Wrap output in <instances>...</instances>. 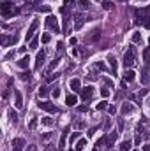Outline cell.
<instances>
[{"label":"cell","mask_w":150,"mask_h":151,"mask_svg":"<svg viewBox=\"0 0 150 151\" xmlns=\"http://www.w3.org/2000/svg\"><path fill=\"white\" fill-rule=\"evenodd\" d=\"M69 86H71L74 91L81 90V83H80V79H71V81H69Z\"/></svg>","instance_id":"cell-16"},{"label":"cell","mask_w":150,"mask_h":151,"mask_svg":"<svg viewBox=\"0 0 150 151\" xmlns=\"http://www.w3.org/2000/svg\"><path fill=\"white\" fill-rule=\"evenodd\" d=\"M103 7L108 11V9H111V7H113V4H111V2H104V4H103Z\"/></svg>","instance_id":"cell-38"},{"label":"cell","mask_w":150,"mask_h":151,"mask_svg":"<svg viewBox=\"0 0 150 151\" xmlns=\"http://www.w3.org/2000/svg\"><path fill=\"white\" fill-rule=\"evenodd\" d=\"M101 95H103V97H108V95H110V90H108V88H103V90H101Z\"/></svg>","instance_id":"cell-40"},{"label":"cell","mask_w":150,"mask_h":151,"mask_svg":"<svg viewBox=\"0 0 150 151\" xmlns=\"http://www.w3.org/2000/svg\"><path fill=\"white\" fill-rule=\"evenodd\" d=\"M106 107H108V102H99V104H97V109H99V111H101V109H106Z\"/></svg>","instance_id":"cell-36"},{"label":"cell","mask_w":150,"mask_h":151,"mask_svg":"<svg viewBox=\"0 0 150 151\" xmlns=\"http://www.w3.org/2000/svg\"><path fill=\"white\" fill-rule=\"evenodd\" d=\"M83 19H85V16H83V14H76V28H81Z\"/></svg>","instance_id":"cell-23"},{"label":"cell","mask_w":150,"mask_h":151,"mask_svg":"<svg viewBox=\"0 0 150 151\" xmlns=\"http://www.w3.org/2000/svg\"><path fill=\"white\" fill-rule=\"evenodd\" d=\"M85 146H87V139H80L78 141V151H83Z\"/></svg>","instance_id":"cell-27"},{"label":"cell","mask_w":150,"mask_h":151,"mask_svg":"<svg viewBox=\"0 0 150 151\" xmlns=\"http://www.w3.org/2000/svg\"><path fill=\"white\" fill-rule=\"evenodd\" d=\"M39 95H41V97H46V95H48V88H46V86H41V88H39Z\"/></svg>","instance_id":"cell-28"},{"label":"cell","mask_w":150,"mask_h":151,"mask_svg":"<svg viewBox=\"0 0 150 151\" xmlns=\"http://www.w3.org/2000/svg\"><path fill=\"white\" fill-rule=\"evenodd\" d=\"M143 150H145V151H150V146H145V148H143Z\"/></svg>","instance_id":"cell-49"},{"label":"cell","mask_w":150,"mask_h":151,"mask_svg":"<svg viewBox=\"0 0 150 151\" xmlns=\"http://www.w3.org/2000/svg\"><path fill=\"white\" fill-rule=\"evenodd\" d=\"M27 151H37V150H35V146H28V148H27Z\"/></svg>","instance_id":"cell-47"},{"label":"cell","mask_w":150,"mask_h":151,"mask_svg":"<svg viewBox=\"0 0 150 151\" xmlns=\"http://www.w3.org/2000/svg\"><path fill=\"white\" fill-rule=\"evenodd\" d=\"M16 42H18V37H16V35L9 37V35L4 33V37H2V46H4V47H7L9 44H16Z\"/></svg>","instance_id":"cell-8"},{"label":"cell","mask_w":150,"mask_h":151,"mask_svg":"<svg viewBox=\"0 0 150 151\" xmlns=\"http://www.w3.org/2000/svg\"><path fill=\"white\" fill-rule=\"evenodd\" d=\"M14 99H16V107H23V99L18 90H14Z\"/></svg>","instance_id":"cell-17"},{"label":"cell","mask_w":150,"mask_h":151,"mask_svg":"<svg viewBox=\"0 0 150 151\" xmlns=\"http://www.w3.org/2000/svg\"><path fill=\"white\" fill-rule=\"evenodd\" d=\"M9 120H11V123H12V125H16V123H18V114H16L12 109H9Z\"/></svg>","instance_id":"cell-20"},{"label":"cell","mask_w":150,"mask_h":151,"mask_svg":"<svg viewBox=\"0 0 150 151\" xmlns=\"http://www.w3.org/2000/svg\"><path fill=\"white\" fill-rule=\"evenodd\" d=\"M44 58H46V53H44V51H41V53L37 55V62H35V69H41V67H42V63H44Z\"/></svg>","instance_id":"cell-13"},{"label":"cell","mask_w":150,"mask_h":151,"mask_svg":"<svg viewBox=\"0 0 150 151\" xmlns=\"http://www.w3.org/2000/svg\"><path fill=\"white\" fill-rule=\"evenodd\" d=\"M42 125H48L50 127V125H53V120L51 118H42Z\"/></svg>","instance_id":"cell-32"},{"label":"cell","mask_w":150,"mask_h":151,"mask_svg":"<svg viewBox=\"0 0 150 151\" xmlns=\"http://www.w3.org/2000/svg\"><path fill=\"white\" fill-rule=\"evenodd\" d=\"M140 79H141V84H149V83H150L149 67H143V69H141V72H140Z\"/></svg>","instance_id":"cell-7"},{"label":"cell","mask_w":150,"mask_h":151,"mask_svg":"<svg viewBox=\"0 0 150 151\" xmlns=\"http://www.w3.org/2000/svg\"><path fill=\"white\" fill-rule=\"evenodd\" d=\"M39 11H41V12H50V7H48V5H41Z\"/></svg>","instance_id":"cell-39"},{"label":"cell","mask_w":150,"mask_h":151,"mask_svg":"<svg viewBox=\"0 0 150 151\" xmlns=\"http://www.w3.org/2000/svg\"><path fill=\"white\" fill-rule=\"evenodd\" d=\"M44 23H46V26H48L50 30H53V32H57V33L60 32V25H58V21H57L55 16H48Z\"/></svg>","instance_id":"cell-3"},{"label":"cell","mask_w":150,"mask_h":151,"mask_svg":"<svg viewBox=\"0 0 150 151\" xmlns=\"http://www.w3.org/2000/svg\"><path fill=\"white\" fill-rule=\"evenodd\" d=\"M39 107L46 113H57V106H53L51 102H39Z\"/></svg>","instance_id":"cell-6"},{"label":"cell","mask_w":150,"mask_h":151,"mask_svg":"<svg viewBox=\"0 0 150 151\" xmlns=\"http://www.w3.org/2000/svg\"><path fill=\"white\" fill-rule=\"evenodd\" d=\"M99 37H101V28H95V30L90 32V35H88L85 40H87V42H94V40H97Z\"/></svg>","instance_id":"cell-9"},{"label":"cell","mask_w":150,"mask_h":151,"mask_svg":"<svg viewBox=\"0 0 150 151\" xmlns=\"http://www.w3.org/2000/svg\"><path fill=\"white\" fill-rule=\"evenodd\" d=\"M78 111H80V113H87V106H81V107H78Z\"/></svg>","instance_id":"cell-46"},{"label":"cell","mask_w":150,"mask_h":151,"mask_svg":"<svg viewBox=\"0 0 150 151\" xmlns=\"http://www.w3.org/2000/svg\"><path fill=\"white\" fill-rule=\"evenodd\" d=\"M35 127H37V118H34V120H32V121L28 123V128H30V130H34Z\"/></svg>","instance_id":"cell-30"},{"label":"cell","mask_w":150,"mask_h":151,"mask_svg":"<svg viewBox=\"0 0 150 151\" xmlns=\"http://www.w3.org/2000/svg\"><path fill=\"white\" fill-rule=\"evenodd\" d=\"M67 132H69V128H65V130H64V134H62V139H60V150H64V144H65V135H67Z\"/></svg>","instance_id":"cell-26"},{"label":"cell","mask_w":150,"mask_h":151,"mask_svg":"<svg viewBox=\"0 0 150 151\" xmlns=\"http://www.w3.org/2000/svg\"><path fill=\"white\" fill-rule=\"evenodd\" d=\"M140 2H145V0H140Z\"/></svg>","instance_id":"cell-50"},{"label":"cell","mask_w":150,"mask_h":151,"mask_svg":"<svg viewBox=\"0 0 150 151\" xmlns=\"http://www.w3.org/2000/svg\"><path fill=\"white\" fill-rule=\"evenodd\" d=\"M12 56H14V51H9V53H7V55H5V60H11V58H12Z\"/></svg>","instance_id":"cell-44"},{"label":"cell","mask_w":150,"mask_h":151,"mask_svg":"<svg viewBox=\"0 0 150 151\" xmlns=\"http://www.w3.org/2000/svg\"><path fill=\"white\" fill-rule=\"evenodd\" d=\"M108 62H110V67H111L113 76H117V70H118V67H117V58H115L113 55H110V56H108Z\"/></svg>","instance_id":"cell-11"},{"label":"cell","mask_w":150,"mask_h":151,"mask_svg":"<svg viewBox=\"0 0 150 151\" xmlns=\"http://www.w3.org/2000/svg\"><path fill=\"white\" fill-rule=\"evenodd\" d=\"M115 142H117V132L108 134V135H106V150H113Z\"/></svg>","instance_id":"cell-5"},{"label":"cell","mask_w":150,"mask_h":151,"mask_svg":"<svg viewBox=\"0 0 150 151\" xmlns=\"http://www.w3.org/2000/svg\"><path fill=\"white\" fill-rule=\"evenodd\" d=\"M28 62H30V58H28V56H23V58L18 62V67H21V69H27V67H28Z\"/></svg>","instance_id":"cell-19"},{"label":"cell","mask_w":150,"mask_h":151,"mask_svg":"<svg viewBox=\"0 0 150 151\" xmlns=\"http://www.w3.org/2000/svg\"><path fill=\"white\" fill-rule=\"evenodd\" d=\"M21 79L23 81H30V72H23L21 74Z\"/></svg>","instance_id":"cell-35"},{"label":"cell","mask_w":150,"mask_h":151,"mask_svg":"<svg viewBox=\"0 0 150 151\" xmlns=\"http://www.w3.org/2000/svg\"><path fill=\"white\" fill-rule=\"evenodd\" d=\"M143 26H145V28H150V16L145 19V21H143Z\"/></svg>","instance_id":"cell-43"},{"label":"cell","mask_w":150,"mask_h":151,"mask_svg":"<svg viewBox=\"0 0 150 151\" xmlns=\"http://www.w3.org/2000/svg\"><path fill=\"white\" fill-rule=\"evenodd\" d=\"M12 146H14V151H21V148L25 146V139H21V137L14 139L12 141Z\"/></svg>","instance_id":"cell-12"},{"label":"cell","mask_w":150,"mask_h":151,"mask_svg":"<svg viewBox=\"0 0 150 151\" xmlns=\"http://www.w3.org/2000/svg\"><path fill=\"white\" fill-rule=\"evenodd\" d=\"M78 5H80V9H83V11H88V9H90V2H88V0H80Z\"/></svg>","instance_id":"cell-21"},{"label":"cell","mask_w":150,"mask_h":151,"mask_svg":"<svg viewBox=\"0 0 150 151\" xmlns=\"http://www.w3.org/2000/svg\"><path fill=\"white\" fill-rule=\"evenodd\" d=\"M95 69H99V70H106V67H104L103 62H97V63H95Z\"/></svg>","instance_id":"cell-34"},{"label":"cell","mask_w":150,"mask_h":151,"mask_svg":"<svg viewBox=\"0 0 150 151\" xmlns=\"http://www.w3.org/2000/svg\"><path fill=\"white\" fill-rule=\"evenodd\" d=\"M78 137H80V132H74V134H72V135H71V141H69V142H71V144H72V142H74V141H76V139H78Z\"/></svg>","instance_id":"cell-37"},{"label":"cell","mask_w":150,"mask_h":151,"mask_svg":"<svg viewBox=\"0 0 150 151\" xmlns=\"http://www.w3.org/2000/svg\"><path fill=\"white\" fill-rule=\"evenodd\" d=\"M37 26H39V21H37V19H34V21H32V25H30V28H28V32H27V40L34 37V32L37 30Z\"/></svg>","instance_id":"cell-10"},{"label":"cell","mask_w":150,"mask_h":151,"mask_svg":"<svg viewBox=\"0 0 150 151\" xmlns=\"http://www.w3.org/2000/svg\"><path fill=\"white\" fill-rule=\"evenodd\" d=\"M141 40H143V39H141V33H140V32H134V33H133V42H134V44H141Z\"/></svg>","instance_id":"cell-22"},{"label":"cell","mask_w":150,"mask_h":151,"mask_svg":"<svg viewBox=\"0 0 150 151\" xmlns=\"http://www.w3.org/2000/svg\"><path fill=\"white\" fill-rule=\"evenodd\" d=\"M80 91H81V99H83L85 102L92 100V97H94V88H92V86H85V88H81Z\"/></svg>","instance_id":"cell-4"},{"label":"cell","mask_w":150,"mask_h":151,"mask_svg":"<svg viewBox=\"0 0 150 151\" xmlns=\"http://www.w3.org/2000/svg\"><path fill=\"white\" fill-rule=\"evenodd\" d=\"M76 102H78V97H76V95H71V93H69V95L65 97V104H67L69 107H71V106H76Z\"/></svg>","instance_id":"cell-15"},{"label":"cell","mask_w":150,"mask_h":151,"mask_svg":"<svg viewBox=\"0 0 150 151\" xmlns=\"http://www.w3.org/2000/svg\"><path fill=\"white\" fill-rule=\"evenodd\" d=\"M72 2H74V0H64V4H65V5H69V4H72Z\"/></svg>","instance_id":"cell-48"},{"label":"cell","mask_w":150,"mask_h":151,"mask_svg":"<svg viewBox=\"0 0 150 151\" xmlns=\"http://www.w3.org/2000/svg\"><path fill=\"white\" fill-rule=\"evenodd\" d=\"M149 106H150V100H149Z\"/></svg>","instance_id":"cell-51"},{"label":"cell","mask_w":150,"mask_h":151,"mask_svg":"<svg viewBox=\"0 0 150 151\" xmlns=\"http://www.w3.org/2000/svg\"><path fill=\"white\" fill-rule=\"evenodd\" d=\"M55 79H58V74H50L46 81H48V83H51V81H55Z\"/></svg>","instance_id":"cell-31"},{"label":"cell","mask_w":150,"mask_h":151,"mask_svg":"<svg viewBox=\"0 0 150 151\" xmlns=\"http://www.w3.org/2000/svg\"><path fill=\"white\" fill-rule=\"evenodd\" d=\"M19 12V9H14L12 7V4H9V2H4L2 4V16L7 19V18H11V16H14V14H18Z\"/></svg>","instance_id":"cell-2"},{"label":"cell","mask_w":150,"mask_h":151,"mask_svg":"<svg viewBox=\"0 0 150 151\" xmlns=\"http://www.w3.org/2000/svg\"><path fill=\"white\" fill-rule=\"evenodd\" d=\"M134 63H136V47L129 46L127 51H126V55H124V67H126V70L131 69Z\"/></svg>","instance_id":"cell-1"},{"label":"cell","mask_w":150,"mask_h":151,"mask_svg":"<svg viewBox=\"0 0 150 151\" xmlns=\"http://www.w3.org/2000/svg\"><path fill=\"white\" fill-rule=\"evenodd\" d=\"M51 95H53L55 99H58V95H60V88H58V86H55V88H53V91H51Z\"/></svg>","instance_id":"cell-29"},{"label":"cell","mask_w":150,"mask_h":151,"mask_svg":"<svg viewBox=\"0 0 150 151\" xmlns=\"http://www.w3.org/2000/svg\"><path fill=\"white\" fill-rule=\"evenodd\" d=\"M41 40H42V42H44V44H48V42H50V40H51V37H50V35H48V33H44V35H42V39H41Z\"/></svg>","instance_id":"cell-33"},{"label":"cell","mask_w":150,"mask_h":151,"mask_svg":"<svg viewBox=\"0 0 150 151\" xmlns=\"http://www.w3.org/2000/svg\"><path fill=\"white\" fill-rule=\"evenodd\" d=\"M149 40H150V39H149Z\"/></svg>","instance_id":"cell-52"},{"label":"cell","mask_w":150,"mask_h":151,"mask_svg":"<svg viewBox=\"0 0 150 151\" xmlns=\"http://www.w3.org/2000/svg\"><path fill=\"white\" fill-rule=\"evenodd\" d=\"M133 111H134V107H133L129 102H126V104L122 106V114H131Z\"/></svg>","instance_id":"cell-18"},{"label":"cell","mask_w":150,"mask_h":151,"mask_svg":"<svg viewBox=\"0 0 150 151\" xmlns=\"http://www.w3.org/2000/svg\"><path fill=\"white\" fill-rule=\"evenodd\" d=\"M30 47H32V49H35V47H37V39H32V42H30Z\"/></svg>","instance_id":"cell-42"},{"label":"cell","mask_w":150,"mask_h":151,"mask_svg":"<svg viewBox=\"0 0 150 151\" xmlns=\"http://www.w3.org/2000/svg\"><path fill=\"white\" fill-rule=\"evenodd\" d=\"M134 76H136V74H134L131 69L126 70V74H124V83H133V81H134Z\"/></svg>","instance_id":"cell-14"},{"label":"cell","mask_w":150,"mask_h":151,"mask_svg":"<svg viewBox=\"0 0 150 151\" xmlns=\"http://www.w3.org/2000/svg\"><path fill=\"white\" fill-rule=\"evenodd\" d=\"M37 2H39V0H27V5H28V7H32V5H34V4H37Z\"/></svg>","instance_id":"cell-45"},{"label":"cell","mask_w":150,"mask_h":151,"mask_svg":"<svg viewBox=\"0 0 150 151\" xmlns=\"http://www.w3.org/2000/svg\"><path fill=\"white\" fill-rule=\"evenodd\" d=\"M108 113H110V114H115V113H117L115 106H108Z\"/></svg>","instance_id":"cell-41"},{"label":"cell","mask_w":150,"mask_h":151,"mask_svg":"<svg viewBox=\"0 0 150 151\" xmlns=\"http://www.w3.org/2000/svg\"><path fill=\"white\" fill-rule=\"evenodd\" d=\"M131 150V141H124L122 146H120V151H129Z\"/></svg>","instance_id":"cell-24"},{"label":"cell","mask_w":150,"mask_h":151,"mask_svg":"<svg viewBox=\"0 0 150 151\" xmlns=\"http://www.w3.org/2000/svg\"><path fill=\"white\" fill-rule=\"evenodd\" d=\"M143 62H147V63L150 62V47L143 49Z\"/></svg>","instance_id":"cell-25"}]
</instances>
